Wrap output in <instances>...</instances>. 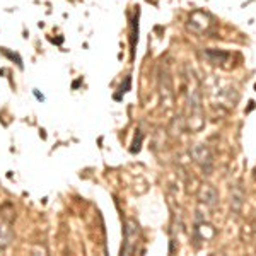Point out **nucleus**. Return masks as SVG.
Instances as JSON below:
<instances>
[{
  "label": "nucleus",
  "instance_id": "1",
  "mask_svg": "<svg viewBox=\"0 0 256 256\" xmlns=\"http://www.w3.org/2000/svg\"><path fill=\"white\" fill-rule=\"evenodd\" d=\"M186 80H188V90H186V126L192 132L202 130L205 125L204 113H202V90L198 79L193 74V70L186 68Z\"/></svg>",
  "mask_w": 256,
  "mask_h": 256
},
{
  "label": "nucleus",
  "instance_id": "2",
  "mask_svg": "<svg viewBox=\"0 0 256 256\" xmlns=\"http://www.w3.org/2000/svg\"><path fill=\"white\" fill-rule=\"evenodd\" d=\"M159 94H160V102H162V108L169 110L174 102V90H172V80L171 74L166 67L160 68L159 72Z\"/></svg>",
  "mask_w": 256,
  "mask_h": 256
},
{
  "label": "nucleus",
  "instance_id": "3",
  "mask_svg": "<svg viewBox=\"0 0 256 256\" xmlns=\"http://www.w3.org/2000/svg\"><path fill=\"white\" fill-rule=\"evenodd\" d=\"M214 26V19L212 16L207 14L204 10H195L186 20V28L188 31L195 32V34H205L210 31V28Z\"/></svg>",
  "mask_w": 256,
  "mask_h": 256
},
{
  "label": "nucleus",
  "instance_id": "4",
  "mask_svg": "<svg viewBox=\"0 0 256 256\" xmlns=\"http://www.w3.org/2000/svg\"><path fill=\"white\" fill-rule=\"evenodd\" d=\"M190 156H192L193 160H195V164L200 166V169L204 171V174H212L214 158H212V152H210V148L207 146L196 144V146L192 147Z\"/></svg>",
  "mask_w": 256,
  "mask_h": 256
},
{
  "label": "nucleus",
  "instance_id": "5",
  "mask_svg": "<svg viewBox=\"0 0 256 256\" xmlns=\"http://www.w3.org/2000/svg\"><path fill=\"white\" fill-rule=\"evenodd\" d=\"M196 196H198V202H200L202 205H205V207H214V205H217V202H218L217 190L208 183L202 184Z\"/></svg>",
  "mask_w": 256,
  "mask_h": 256
},
{
  "label": "nucleus",
  "instance_id": "6",
  "mask_svg": "<svg viewBox=\"0 0 256 256\" xmlns=\"http://www.w3.org/2000/svg\"><path fill=\"white\" fill-rule=\"evenodd\" d=\"M137 234H138V226L134 220H128L125 227V246L122 248V253L130 254L134 251V244L137 241Z\"/></svg>",
  "mask_w": 256,
  "mask_h": 256
},
{
  "label": "nucleus",
  "instance_id": "7",
  "mask_svg": "<svg viewBox=\"0 0 256 256\" xmlns=\"http://www.w3.org/2000/svg\"><path fill=\"white\" fill-rule=\"evenodd\" d=\"M12 241H14V230H12L9 222L0 218V250L9 248L12 244Z\"/></svg>",
  "mask_w": 256,
  "mask_h": 256
},
{
  "label": "nucleus",
  "instance_id": "8",
  "mask_svg": "<svg viewBox=\"0 0 256 256\" xmlns=\"http://www.w3.org/2000/svg\"><path fill=\"white\" fill-rule=\"evenodd\" d=\"M205 58L212 65H222L230 58V55L226 52H218V50H208V52H205Z\"/></svg>",
  "mask_w": 256,
  "mask_h": 256
},
{
  "label": "nucleus",
  "instance_id": "9",
  "mask_svg": "<svg viewBox=\"0 0 256 256\" xmlns=\"http://www.w3.org/2000/svg\"><path fill=\"white\" fill-rule=\"evenodd\" d=\"M196 234H200V238L204 239V241H208V239H212L216 236V229L210 224H207V222H202L200 226H196Z\"/></svg>",
  "mask_w": 256,
  "mask_h": 256
},
{
  "label": "nucleus",
  "instance_id": "10",
  "mask_svg": "<svg viewBox=\"0 0 256 256\" xmlns=\"http://www.w3.org/2000/svg\"><path fill=\"white\" fill-rule=\"evenodd\" d=\"M0 218L6 222H9V224H12V220L16 218V212H14V207H12L10 204H6L0 207Z\"/></svg>",
  "mask_w": 256,
  "mask_h": 256
},
{
  "label": "nucleus",
  "instance_id": "11",
  "mask_svg": "<svg viewBox=\"0 0 256 256\" xmlns=\"http://www.w3.org/2000/svg\"><path fill=\"white\" fill-rule=\"evenodd\" d=\"M230 205H232L234 208L239 210L242 205V193L238 192V193H232V200H230Z\"/></svg>",
  "mask_w": 256,
  "mask_h": 256
}]
</instances>
